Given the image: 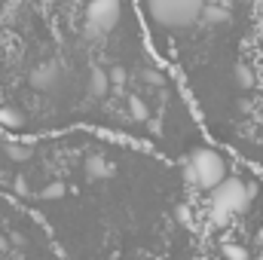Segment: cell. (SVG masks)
Instances as JSON below:
<instances>
[{"instance_id":"obj_19","label":"cell","mask_w":263,"mask_h":260,"mask_svg":"<svg viewBox=\"0 0 263 260\" xmlns=\"http://www.w3.org/2000/svg\"><path fill=\"white\" fill-rule=\"evenodd\" d=\"M144 80H147V83H156V86L162 83V77H159L156 70H144Z\"/></svg>"},{"instance_id":"obj_13","label":"cell","mask_w":263,"mask_h":260,"mask_svg":"<svg viewBox=\"0 0 263 260\" xmlns=\"http://www.w3.org/2000/svg\"><path fill=\"white\" fill-rule=\"evenodd\" d=\"M236 83H239L242 89H251V86H254V70L245 65V62L236 65Z\"/></svg>"},{"instance_id":"obj_5","label":"cell","mask_w":263,"mask_h":260,"mask_svg":"<svg viewBox=\"0 0 263 260\" xmlns=\"http://www.w3.org/2000/svg\"><path fill=\"white\" fill-rule=\"evenodd\" d=\"M62 83V65L59 62H43L31 70V86L40 89V92H49Z\"/></svg>"},{"instance_id":"obj_6","label":"cell","mask_w":263,"mask_h":260,"mask_svg":"<svg viewBox=\"0 0 263 260\" xmlns=\"http://www.w3.org/2000/svg\"><path fill=\"white\" fill-rule=\"evenodd\" d=\"M117 169H114V162H107L104 156H89L86 159V178L89 181H104V178H110Z\"/></svg>"},{"instance_id":"obj_14","label":"cell","mask_w":263,"mask_h":260,"mask_svg":"<svg viewBox=\"0 0 263 260\" xmlns=\"http://www.w3.org/2000/svg\"><path fill=\"white\" fill-rule=\"evenodd\" d=\"M65 190H67V187L62 184V181H52V184H46V187L40 190V199H62Z\"/></svg>"},{"instance_id":"obj_20","label":"cell","mask_w":263,"mask_h":260,"mask_svg":"<svg viewBox=\"0 0 263 260\" xmlns=\"http://www.w3.org/2000/svg\"><path fill=\"white\" fill-rule=\"evenodd\" d=\"M9 239H12V245H25V236H22V233H12Z\"/></svg>"},{"instance_id":"obj_7","label":"cell","mask_w":263,"mask_h":260,"mask_svg":"<svg viewBox=\"0 0 263 260\" xmlns=\"http://www.w3.org/2000/svg\"><path fill=\"white\" fill-rule=\"evenodd\" d=\"M199 18L205 25H227L233 15H230V6H214V3H202V12Z\"/></svg>"},{"instance_id":"obj_1","label":"cell","mask_w":263,"mask_h":260,"mask_svg":"<svg viewBox=\"0 0 263 260\" xmlns=\"http://www.w3.org/2000/svg\"><path fill=\"white\" fill-rule=\"evenodd\" d=\"M227 178V159L211 150V147H199L184 165V181L190 187H202V190H214L220 181Z\"/></svg>"},{"instance_id":"obj_2","label":"cell","mask_w":263,"mask_h":260,"mask_svg":"<svg viewBox=\"0 0 263 260\" xmlns=\"http://www.w3.org/2000/svg\"><path fill=\"white\" fill-rule=\"evenodd\" d=\"M144 9L159 28H190L202 12V0H144Z\"/></svg>"},{"instance_id":"obj_22","label":"cell","mask_w":263,"mask_h":260,"mask_svg":"<svg viewBox=\"0 0 263 260\" xmlns=\"http://www.w3.org/2000/svg\"><path fill=\"white\" fill-rule=\"evenodd\" d=\"M40 3H43V6H52V3H59V0H40Z\"/></svg>"},{"instance_id":"obj_18","label":"cell","mask_w":263,"mask_h":260,"mask_svg":"<svg viewBox=\"0 0 263 260\" xmlns=\"http://www.w3.org/2000/svg\"><path fill=\"white\" fill-rule=\"evenodd\" d=\"M12 190H15V196H31V187H28V178H22V175H18V178L12 181Z\"/></svg>"},{"instance_id":"obj_21","label":"cell","mask_w":263,"mask_h":260,"mask_svg":"<svg viewBox=\"0 0 263 260\" xmlns=\"http://www.w3.org/2000/svg\"><path fill=\"white\" fill-rule=\"evenodd\" d=\"M0 251H9V239H6L3 233H0Z\"/></svg>"},{"instance_id":"obj_8","label":"cell","mask_w":263,"mask_h":260,"mask_svg":"<svg viewBox=\"0 0 263 260\" xmlns=\"http://www.w3.org/2000/svg\"><path fill=\"white\" fill-rule=\"evenodd\" d=\"M107 92H110L107 70H104V67H92V73H89V95H92V98H104Z\"/></svg>"},{"instance_id":"obj_17","label":"cell","mask_w":263,"mask_h":260,"mask_svg":"<svg viewBox=\"0 0 263 260\" xmlns=\"http://www.w3.org/2000/svg\"><path fill=\"white\" fill-rule=\"evenodd\" d=\"M175 217H178V224H184V227H193V211H190V205H178Z\"/></svg>"},{"instance_id":"obj_9","label":"cell","mask_w":263,"mask_h":260,"mask_svg":"<svg viewBox=\"0 0 263 260\" xmlns=\"http://www.w3.org/2000/svg\"><path fill=\"white\" fill-rule=\"evenodd\" d=\"M3 153H6V159H12V162H28V159H34V147H31V144H18V141L3 144Z\"/></svg>"},{"instance_id":"obj_4","label":"cell","mask_w":263,"mask_h":260,"mask_svg":"<svg viewBox=\"0 0 263 260\" xmlns=\"http://www.w3.org/2000/svg\"><path fill=\"white\" fill-rule=\"evenodd\" d=\"M123 15V0H92L86 6V31L92 37H104L117 28Z\"/></svg>"},{"instance_id":"obj_12","label":"cell","mask_w":263,"mask_h":260,"mask_svg":"<svg viewBox=\"0 0 263 260\" xmlns=\"http://www.w3.org/2000/svg\"><path fill=\"white\" fill-rule=\"evenodd\" d=\"M126 80H129V73H126V67H110V70H107V83H110V86H114V89H117V92H123V86H126Z\"/></svg>"},{"instance_id":"obj_11","label":"cell","mask_w":263,"mask_h":260,"mask_svg":"<svg viewBox=\"0 0 263 260\" xmlns=\"http://www.w3.org/2000/svg\"><path fill=\"white\" fill-rule=\"evenodd\" d=\"M129 114H132V120H138V123H147L150 120V107L138 95H129Z\"/></svg>"},{"instance_id":"obj_3","label":"cell","mask_w":263,"mask_h":260,"mask_svg":"<svg viewBox=\"0 0 263 260\" xmlns=\"http://www.w3.org/2000/svg\"><path fill=\"white\" fill-rule=\"evenodd\" d=\"M251 199H254L251 184H245L242 178H223L211 190V208H220L227 214H239V211H248Z\"/></svg>"},{"instance_id":"obj_10","label":"cell","mask_w":263,"mask_h":260,"mask_svg":"<svg viewBox=\"0 0 263 260\" xmlns=\"http://www.w3.org/2000/svg\"><path fill=\"white\" fill-rule=\"evenodd\" d=\"M0 126H3V129H22V126H25V114H22L18 107L3 104V107H0Z\"/></svg>"},{"instance_id":"obj_15","label":"cell","mask_w":263,"mask_h":260,"mask_svg":"<svg viewBox=\"0 0 263 260\" xmlns=\"http://www.w3.org/2000/svg\"><path fill=\"white\" fill-rule=\"evenodd\" d=\"M230 217H233V214H227V211H220V208H208V220H211L214 227H230Z\"/></svg>"},{"instance_id":"obj_16","label":"cell","mask_w":263,"mask_h":260,"mask_svg":"<svg viewBox=\"0 0 263 260\" xmlns=\"http://www.w3.org/2000/svg\"><path fill=\"white\" fill-rule=\"evenodd\" d=\"M223 254H227V260H248V251L242 248V245H223Z\"/></svg>"}]
</instances>
